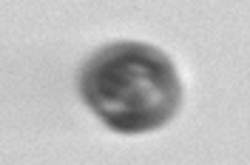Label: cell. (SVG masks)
<instances>
[{"label":"cell","instance_id":"obj_1","mask_svg":"<svg viewBox=\"0 0 250 165\" xmlns=\"http://www.w3.org/2000/svg\"><path fill=\"white\" fill-rule=\"evenodd\" d=\"M83 94L117 131H148L171 120L179 83L171 63L148 46H111L83 71Z\"/></svg>","mask_w":250,"mask_h":165}]
</instances>
